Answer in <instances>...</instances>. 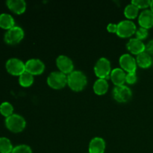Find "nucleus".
Listing matches in <instances>:
<instances>
[{
	"label": "nucleus",
	"mask_w": 153,
	"mask_h": 153,
	"mask_svg": "<svg viewBox=\"0 0 153 153\" xmlns=\"http://www.w3.org/2000/svg\"><path fill=\"white\" fill-rule=\"evenodd\" d=\"M87 85L88 79L86 75L80 70H74L67 76V85L75 92L83 91Z\"/></svg>",
	"instance_id": "f257e3e1"
},
{
	"label": "nucleus",
	"mask_w": 153,
	"mask_h": 153,
	"mask_svg": "<svg viewBox=\"0 0 153 153\" xmlns=\"http://www.w3.org/2000/svg\"><path fill=\"white\" fill-rule=\"evenodd\" d=\"M5 126L13 133L22 132L26 126L25 118L17 114H13L5 119Z\"/></svg>",
	"instance_id": "f03ea898"
},
{
	"label": "nucleus",
	"mask_w": 153,
	"mask_h": 153,
	"mask_svg": "<svg viewBox=\"0 0 153 153\" xmlns=\"http://www.w3.org/2000/svg\"><path fill=\"white\" fill-rule=\"evenodd\" d=\"M111 70L110 61L104 57L97 60L94 66V73L98 79H108L110 77Z\"/></svg>",
	"instance_id": "7ed1b4c3"
},
{
	"label": "nucleus",
	"mask_w": 153,
	"mask_h": 153,
	"mask_svg": "<svg viewBox=\"0 0 153 153\" xmlns=\"http://www.w3.org/2000/svg\"><path fill=\"white\" fill-rule=\"evenodd\" d=\"M47 84L52 89H62L67 85V76L60 71L52 72L47 78Z\"/></svg>",
	"instance_id": "20e7f679"
},
{
	"label": "nucleus",
	"mask_w": 153,
	"mask_h": 153,
	"mask_svg": "<svg viewBox=\"0 0 153 153\" xmlns=\"http://www.w3.org/2000/svg\"><path fill=\"white\" fill-rule=\"evenodd\" d=\"M7 73L12 76H19L25 72V64L22 60L16 58H10L5 64Z\"/></svg>",
	"instance_id": "39448f33"
},
{
	"label": "nucleus",
	"mask_w": 153,
	"mask_h": 153,
	"mask_svg": "<svg viewBox=\"0 0 153 153\" xmlns=\"http://www.w3.org/2000/svg\"><path fill=\"white\" fill-rule=\"evenodd\" d=\"M137 27L136 25L129 19H124L117 24V34L122 38H127L135 34Z\"/></svg>",
	"instance_id": "423d86ee"
},
{
	"label": "nucleus",
	"mask_w": 153,
	"mask_h": 153,
	"mask_svg": "<svg viewBox=\"0 0 153 153\" xmlns=\"http://www.w3.org/2000/svg\"><path fill=\"white\" fill-rule=\"evenodd\" d=\"M25 33L23 29L19 26L13 27L7 30L4 34V40L6 43L9 45H16L19 43L24 38Z\"/></svg>",
	"instance_id": "0eeeda50"
},
{
	"label": "nucleus",
	"mask_w": 153,
	"mask_h": 153,
	"mask_svg": "<svg viewBox=\"0 0 153 153\" xmlns=\"http://www.w3.org/2000/svg\"><path fill=\"white\" fill-rule=\"evenodd\" d=\"M112 95L117 102L125 103L131 100L132 92L128 86L123 85L120 86H115L112 91Z\"/></svg>",
	"instance_id": "6e6552de"
},
{
	"label": "nucleus",
	"mask_w": 153,
	"mask_h": 153,
	"mask_svg": "<svg viewBox=\"0 0 153 153\" xmlns=\"http://www.w3.org/2000/svg\"><path fill=\"white\" fill-rule=\"evenodd\" d=\"M120 68L126 73H136L137 62L136 59L130 54H123L119 59Z\"/></svg>",
	"instance_id": "1a4fd4ad"
},
{
	"label": "nucleus",
	"mask_w": 153,
	"mask_h": 153,
	"mask_svg": "<svg viewBox=\"0 0 153 153\" xmlns=\"http://www.w3.org/2000/svg\"><path fill=\"white\" fill-rule=\"evenodd\" d=\"M56 66L60 72L67 76L74 71V64L71 58L67 55H59L56 58Z\"/></svg>",
	"instance_id": "9d476101"
},
{
	"label": "nucleus",
	"mask_w": 153,
	"mask_h": 153,
	"mask_svg": "<svg viewBox=\"0 0 153 153\" xmlns=\"http://www.w3.org/2000/svg\"><path fill=\"white\" fill-rule=\"evenodd\" d=\"M25 64V71L31 73L33 76L42 74L45 70V64L38 58H31L28 60Z\"/></svg>",
	"instance_id": "9b49d317"
},
{
	"label": "nucleus",
	"mask_w": 153,
	"mask_h": 153,
	"mask_svg": "<svg viewBox=\"0 0 153 153\" xmlns=\"http://www.w3.org/2000/svg\"><path fill=\"white\" fill-rule=\"evenodd\" d=\"M126 48L130 53L137 55L142 52H145L146 45L142 40H138L136 37L131 38L126 43Z\"/></svg>",
	"instance_id": "f8f14e48"
},
{
	"label": "nucleus",
	"mask_w": 153,
	"mask_h": 153,
	"mask_svg": "<svg viewBox=\"0 0 153 153\" xmlns=\"http://www.w3.org/2000/svg\"><path fill=\"white\" fill-rule=\"evenodd\" d=\"M138 23L140 27L146 29L153 27V13L150 9H146L140 12L138 16Z\"/></svg>",
	"instance_id": "ddd939ff"
},
{
	"label": "nucleus",
	"mask_w": 153,
	"mask_h": 153,
	"mask_svg": "<svg viewBox=\"0 0 153 153\" xmlns=\"http://www.w3.org/2000/svg\"><path fill=\"white\" fill-rule=\"evenodd\" d=\"M106 143L104 139L100 137H95L91 140L88 147L89 153H104Z\"/></svg>",
	"instance_id": "4468645a"
},
{
	"label": "nucleus",
	"mask_w": 153,
	"mask_h": 153,
	"mask_svg": "<svg viewBox=\"0 0 153 153\" xmlns=\"http://www.w3.org/2000/svg\"><path fill=\"white\" fill-rule=\"evenodd\" d=\"M9 10L16 14H22L26 10V2L24 0H8L6 1Z\"/></svg>",
	"instance_id": "2eb2a0df"
},
{
	"label": "nucleus",
	"mask_w": 153,
	"mask_h": 153,
	"mask_svg": "<svg viewBox=\"0 0 153 153\" xmlns=\"http://www.w3.org/2000/svg\"><path fill=\"white\" fill-rule=\"evenodd\" d=\"M126 73L121 68H114L111 70L110 79L115 86L123 85L126 82Z\"/></svg>",
	"instance_id": "dca6fc26"
},
{
	"label": "nucleus",
	"mask_w": 153,
	"mask_h": 153,
	"mask_svg": "<svg viewBox=\"0 0 153 153\" xmlns=\"http://www.w3.org/2000/svg\"><path fill=\"white\" fill-rule=\"evenodd\" d=\"M108 82L107 79H98L97 80H96V82L94 83V85H93L94 92L99 96L105 94L108 90Z\"/></svg>",
	"instance_id": "f3484780"
},
{
	"label": "nucleus",
	"mask_w": 153,
	"mask_h": 153,
	"mask_svg": "<svg viewBox=\"0 0 153 153\" xmlns=\"http://www.w3.org/2000/svg\"><path fill=\"white\" fill-rule=\"evenodd\" d=\"M135 59L136 62H137V65L139 66L140 68H149L152 64V56L149 53H147L146 51L137 55V58Z\"/></svg>",
	"instance_id": "a211bd4d"
},
{
	"label": "nucleus",
	"mask_w": 153,
	"mask_h": 153,
	"mask_svg": "<svg viewBox=\"0 0 153 153\" xmlns=\"http://www.w3.org/2000/svg\"><path fill=\"white\" fill-rule=\"evenodd\" d=\"M15 26V20L13 16L9 13L0 14V28L9 30Z\"/></svg>",
	"instance_id": "6ab92c4d"
},
{
	"label": "nucleus",
	"mask_w": 153,
	"mask_h": 153,
	"mask_svg": "<svg viewBox=\"0 0 153 153\" xmlns=\"http://www.w3.org/2000/svg\"><path fill=\"white\" fill-rule=\"evenodd\" d=\"M139 10L140 9L137 6L131 2L126 6L125 9H124V15L127 18V19H129V20L134 19L138 16Z\"/></svg>",
	"instance_id": "aec40b11"
},
{
	"label": "nucleus",
	"mask_w": 153,
	"mask_h": 153,
	"mask_svg": "<svg viewBox=\"0 0 153 153\" xmlns=\"http://www.w3.org/2000/svg\"><path fill=\"white\" fill-rule=\"evenodd\" d=\"M34 78L33 75L25 71L19 76V83L23 88H28L34 83Z\"/></svg>",
	"instance_id": "412c9836"
},
{
	"label": "nucleus",
	"mask_w": 153,
	"mask_h": 153,
	"mask_svg": "<svg viewBox=\"0 0 153 153\" xmlns=\"http://www.w3.org/2000/svg\"><path fill=\"white\" fill-rule=\"evenodd\" d=\"M13 149V145L8 138L0 137V153H11Z\"/></svg>",
	"instance_id": "4be33fe9"
},
{
	"label": "nucleus",
	"mask_w": 153,
	"mask_h": 153,
	"mask_svg": "<svg viewBox=\"0 0 153 153\" xmlns=\"http://www.w3.org/2000/svg\"><path fill=\"white\" fill-rule=\"evenodd\" d=\"M0 114L4 117H8L13 114V107L8 102H4L0 105Z\"/></svg>",
	"instance_id": "5701e85b"
},
{
	"label": "nucleus",
	"mask_w": 153,
	"mask_h": 153,
	"mask_svg": "<svg viewBox=\"0 0 153 153\" xmlns=\"http://www.w3.org/2000/svg\"><path fill=\"white\" fill-rule=\"evenodd\" d=\"M11 153H32V149L26 144H20L13 147Z\"/></svg>",
	"instance_id": "b1692460"
},
{
	"label": "nucleus",
	"mask_w": 153,
	"mask_h": 153,
	"mask_svg": "<svg viewBox=\"0 0 153 153\" xmlns=\"http://www.w3.org/2000/svg\"><path fill=\"white\" fill-rule=\"evenodd\" d=\"M132 4L137 6L139 9H147V7H150V0H133L131 1Z\"/></svg>",
	"instance_id": "393cba45"
},
{
	"label": "nucleus",
	"mask_w": 153,
	"mask_h": 153,
	"mask_svg": "<svg viewBox=\"0 0 153 153\" xmlns=\"http://www.w3.org/2000/svg\"><path fill=\"white\" fill-rule=\"evenodd\" d=\"M134 34L136 36V38L140 40H143L148 37L149 31H148V29H146V28L140 27V28H138L136 30V32Z\"/></svg>",
	"instance_id": "a878e982"
},
{
	"label": "nucleus",
	"mask_w": 153,
	"mask_h": 153,
	"mask_svg": "<svg viewBox=\"0 0 153 153\" xmlns=\"http://www.w3.org/2000/svg\"><path fill=\"white\" fill-rule=\"evenodd\" d=\"M137 80V76L136 73H126V82L129 85H134Z\"/></svg>",
	"instance_id": "bb28decb"
},
{
	"label": "nucleus",
	"mask_w": 153,
	"mask_h": 153,
	"mask_svg": "<svg viewBox=\"0 0 153 153\" xmlns=\"http://www.w3.org/2000/svg\"><path fill=\"white\" fill-rule=\"evenodd\" d=\"M145 51H146L147 53H149L150 55H153V39L149 40V41L146 43Z\"/></svg>",
	"instance_id": "cd10ccee"
},
{
	"label": "nucleus",
	"mask_w": 153,
	"mask_h": 153,
	"mask_svg": "<svg viewBox=\"0 0 153 153\" xmlns=\"http://www.w3.org/2000/svg\"><path fill=\"white\" fill-rule=\"evenodd\" d=\"M107 31L110 33H116L117 31V24L116 23H109L107 25Z\"/></svg>",
	"instance_id": "c85d7f7f"
},
{
	"label": "nucleus",
	"mask_w": 153,
	"mask_h": 153,
	"mask_svg": "<svg viewBox=\"0 0 153 153\" xmlns=\"http://www.w3.org/2000/svg\"><path fill=\"white\" fill-rule=\"evenodd\" d=\"M150 10H152V12L153 13V0L152 1H151V4H150Z\"/></svg>",
	"instance_id": "c756f323"
},
{
	"label": "nucleus",
	"mask_w": 153,
	"mask_h": 153,
	"mask_svg": "<svg viewBox=\"0 0 153 153\" xmlns=\"http://www.w3.org/2000/svg\"><path fill=\"white\" fill-rule=\"evenodd\" d=\"M152 64H153V58H152Z\"/></svg>",
	"instance_id": "7c9ffc66"
},
{
	"label": "nucleus",
	"mask_w": 153,
	"mask_h": 153,
	"mask_svg": "<svg viewBox=\"0 0 153 153\" xmlns=\"http://www.w3.org/2000/svg\"><path fill=\"white\" fill-rule=\"evenodd\" d=\"M88 153H89V152H88Z\"/></svg>",
	"instance_id": "2f4dec72"
}]
</instances>
